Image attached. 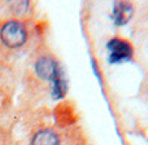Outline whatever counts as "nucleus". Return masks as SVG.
Returning <instances> with one entry per match:
<instances>
[{
    "label": "nucleus",
    "instance_id": "20e7f679",
    "mask_svg": "<svg viewBox=\"0 0 148 145\" xmlns=\"http://www.w3.org/2000/svg\"><path fill=\"white\" fill-rule=\"evenodd\" d=\"M134 14V8L130 3L126 1H116L113 4L112 18L117 26H123L131 20Z\"/></svg>",
    "mask_w": 148,
    "mask_h": 145
},
{
    "label": "nucleus",
    "instance_id": "f257e3e1",
    "mask_svg": "<svg viewBox=\"0 0 148 145\" xmlns=\"http://www.w3.org/2000/svg\"><path fill=\"white\" fill-rule=\"evenodd\" d=\"M35 73L43 80L51 83L52 95L55 99H61L66 93V79L64 76V71L60 65L49 56H42L35 62Z\"/></svg>",
    "mask_w": 148,
    "mask_h": 145
},
{
    "label": "nucleus",
    "instance_id": "39448f33",
    "mask_svg": "<svg viewBox=\"0 0 148 145\" xmlns=\"http://www.w3.org/2000/svg\"><path fill=\"white\" fill-rule=\"evenodd\" d=\"M30 145H60V139L55 131L49 128H43L34 133Z\"/></svg>",
    "mask_w": 148,
    "mask_h": 145
},
{
    "label": "nucleus",
    "instance_id": "7ed1b4c3",
    "mask_svg": "<svg viewBox=\"0 0 148 145\" xmlns=\"http://www.w3.org/2000/svg\"><path fill=\"white\" fill-rule=\"evenodd\" d=\"M108 61L112 65L122 64L133 59L134 48L129 40L122 38H113L107 43Z\"/></svg>",
    "mask_w": 148,
    "mask_h": 145
},
{
    "label": "nucleus",
    "instance_id": "f03ea898",
    "mask_svg": "<svg viewBox=\"0 0 148 145\" xmlns=\"http://www.w3.org/2000/svg\"><path fill=\"white\" fill-rule=\"evenodd\" d=\"M0 40L5 47L16 49L22 47L27 40V30L25 25L17 20L5 22L0 29Z\"/></svg>",
    "mask_w": 148,
    "mask_h": 145
}]
</instances>
